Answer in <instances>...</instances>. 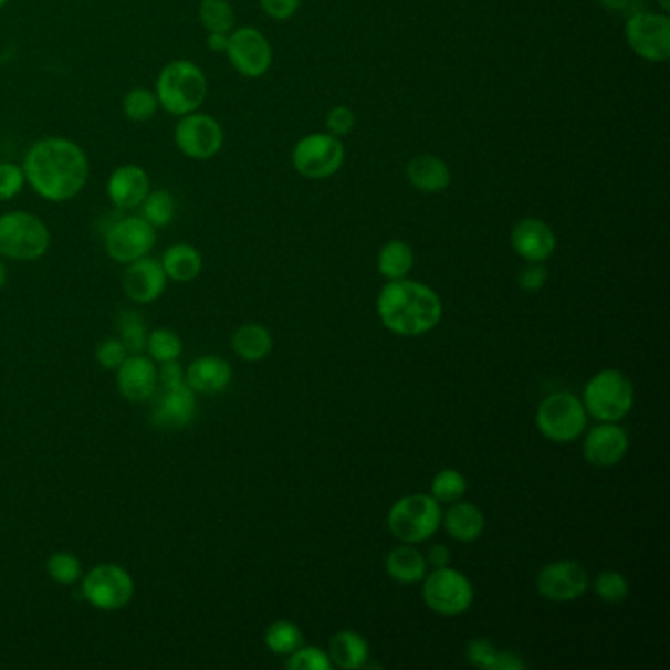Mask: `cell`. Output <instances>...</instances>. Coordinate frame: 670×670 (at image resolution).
<instances>
[{"label": "cell", "instance_id": "cell-1", "mask_svg": "<svg viewBox=\"0 0 670 670\" xmlns=\"http://www.w3.org/2000/svg\"><path fill=\"white\" fill-rule=\"evenodd\" d=\"M28 186L50 203L75 199L87 186L91 164L77 142L45 136L28 148L22 159Z\"/></svg>", "mask_w": 670, "mask_h": 670}, {"label": "cell", "instance_id": "cell-2", "mask_svg": "<svg viewBox=\"0 0 670 670\" xmlns=\"http://www.w3.org/2000/svg\"><path fill=\"white\" fill-rule=\"evenodd\" d=\"M376 310L381 325L399 336L427 335L442 318V301L437 292L407 278L381 287Z\"/></svg>", "mask_w": 670, "mask_h": 670}, {"label": "cell", "instance_id": "cell-3", "mask_svg": "<svg viewBox=\"0 0 670 670\" xmlns=\"http://www.w3.org/2000/svg\"><path fill=\"white\" fill-rule=\"evenodd\" d=\"M154 91L159 108L179 118L201 111L209 95V81L205 71L191 60H174L159 71Z\"/></svg>", "mask_w": 670, "mask_h": 670}, {"label": "cell", "instance_id": "cell-4", "mask_svg": "<svg viewBox=\"0 0 670 670\" xmlns=\"http://www.w3.org/2000/svg\"><path fill=\"white\" fill-rule=\"evenodd\" d=\"M583 404L586 413L600 423H619L634 409L636 388L624 371L608 368L586 384Z\"/></svg>", "mask_w": 670, "mask_h": 670}, {"label": "cell", "instance_id": "cell-5", "mask_svg": "<svg viewBox=\"0 0 670 670\" xmlns=\"http://www.w3.org/2000/svg\"><path fill=\"white\" fill-rule=\"evenodd\" d=\"M50 244V229L34 212L10 211L0 217V257L34 262L45 257Z\"/></svg>", "mask_w": 670, "mask_h": 670}, {"label": "cell", "instance_id": "cell-6", "mask_svg": "<svg viewBox=\"0 0 670 670\" xmlns=\"http://www.w3.org/2000/svg\"><path fill=\"white\" fill-rule=\"evenodd\" d=\"M441 503L431 494H409L397 500L388 513V530L407 545L425 543L441 527Z\"/></svg>", "mask_w": 670, "mask_h": 670}, {"label": "cell", "instance_id": "cell-7", "mask_svg": "<svg viewBox=\"0 0 670 670\" xmlns=\"http://www.w3.org/2000/svg\"><path fill=\"white\" fill-rule=\"evenodd\" d=\"M535 423L538 432L548 441L573 442L586 431L588 413L583 399L568 391H558L541 401Z\"/></svg>", "mask_w": 670, "mask_h": 670}, {"label": "cell", "instance_id": "cell-8", "mask_svg": "<svg viewBox=\"0 0 670 670\" xmlns=\"http://www.w3.org/2000/svg\"><path fill=\"white\" fill-rule=\"evenodd\" d=\"M421 583H423V600L427 608L439 616L447 618L462 616L474 601L472 583L468 580L467 574L460 573L457 568L450 566L435 568L431 574H425Z\"/></svg>", "mask_w": 670, "mask_h": 670}, {"label": "cell", "instance_id": "cell-9", "mask_svg": "<svg viewBox=\"0 0 670 670\" xmlns=\"http://www.w3.org/2000/svg\"><path fill=\"white\" fill-rule=\"evenodd\" d=\"M344 156L346 151L341 138L328 133H313L295 144L292 164L300 176L321 181L335 176L343 168Z\"/></svg>", "mask_w": 670, "mask_h": 670}, {"label": "cell", "instance_id": "cell-10", "mask_svg": "<svg viewBox=\"0 0 670 670\" xmlns=\"http://www.w3.org/2000/svg\"><path fill=\"white\" fill-rule=\"evenodd\" d=\"M627 45L645 62L662 63L670 57V18L667 12H636L627 18Z\"/></svg>", "mask_w": 670, "mask_h": 670}, {"label": "cell", "instance_id": "cell-11", "mask_svg": "<svg viewBox=\"0 0 670 670\" xmlns=\"http://www.w3.org/2000/svg\"><path fill=\"white\" fill-rule=\"evenodd\" d=\"M174 142L177 150L186 158L195 161L212 159L224 146L222 124L214 116L195 111L186 116H179L174 128Z\"/></svg>", "mask_w": 670, "mask_h": 670}, {"label": "cell", "instance_id": "cell-12", "mask_svg": "<svg viewBox=\"0 0 670 670\" xmlns=\"http://www.w3.org/2000/svg\"><path fill=\"white\" fill-rule=\"evenodd\" d=\"M224 53L234 71L248 80L262 77L274 62L270 40L254 27L234 28L229 34V45Z\"/></svg>", "mask_w": 670, "mask_h": 670}, {"label": "cell", "instance_id": "cell-13", "mask_svg": "<svg viewBox=\"0 0 670 670\" xmlns=\"http://www.w3.org/2000/svg\"><path fill=\"white\" fill-rule=\"evenodd\" d=\"M156 247V229L140 214H130L113 222L105 234V250L118 264H130L148 257Z\"/></svg>", "mask_w": 670, "mask_h": 670}, {"label": "cell", "instance_id": "cell-14", "mask_svg": "<svg viewBox=\"0 0 670 670\" xmlns=\"http://www.w3.org/2000/svg\"><path fill=\"white\" fill-rule=\"evenodd\" d=\"M83 596L101 611L123 609L133 600L134 580L128 570L118 565H98L83 580Z\"/></svg>", "mask_w": 670, "mask_h": 670}, {"label": "cell", "instance_id": "cell-15", "mask_svg": "<svg viewBox=\"0 0 670 670\" xmlns=\"http://www.w3.org/2000/svg\"><path fill=\"white\" fill-rule=\"evenodd\" d=\"M590 588L588 570L576 561H555L537 574V592L551 601H574Z\"/></svg>", "mask_w": 670, "mask_h": 670}, {"label": "cell", "instance_id": "cell-16", "mask_svg": "<svg viewBox=\"0 0 670 670\" xmlns=\"http://www.w3.org/2000/svg\"><path fill=\"white\" fill-rule=\"evenodd\" d=\"M151 189L148 171L138 164H124L106 179V197L118 211H136Z\"/></svg>", "mask_w": 670, "mask_h": 670}, {"label": "cell", "instance_id": "cell-17", "mask_svg": "<svg viewBox=\"0 0 670 670\" xmlns=\"http://www.w3.org/2000/svg\"><path fill=\"white\" fill-rule=\"evenodd\" d=\"M629 437L618 423H600L584 439V459L596 468H611L626 459Z\"/></svg>", "mask_w": 670, "mask_h": 670}, {"label": "cell", "instance_id": "cell-18", "mask_svg": "<svg viewBox=\"0 0 670 670\" xmlns=\"http://www.w3.org/2000/svg\"><path fill=\"white\" fill-rule=\"evenodd\" d=\"M123 287L128 300L134 303H151L161 297L168 285V275L164 272V265L156 258L144 257L126 264Z\"/></svg>", "mask_w": 670, "mask_h": 670}, {"label": "cell", "instance_id": "cell-19", "mask_svg": "<svg viewBox=\"0 0 670 670\" xmlns=\"http://www.w3.org/2000/svg\"><path fill=\"white\" fill-rule=\"evenodd\" d=\"M197 417V397L187 384L179 388L161 389L151 407V423L159 429H184Z\"/></svg>", "mask_w": 670, "mask_h": 670}, {"label": "cell", "instance_id": "cell-20", "mask_svg": "<svg viewBox=\"0 0 670 670\" xmlns=\"http://www.w3.org/2000/svg\"><path fill=\"white\" fill-rule=\"evenodd\" d=\"M513 252L525 262H547L555 254L556 234L547 222L541 219H523L512 230Z\"/></svg>", "mask_w": 670, "mask_h": 670}, {"label": "cell", "instance_id": "cell-21", "mask_svg": "<svg viewBox=\"0 0 670 670\" xmlns=\"http://www.w3.org/2000/svg\"><path fill=\"white\" fill-rule=\"evenodd\" d=\"M118 389L124 399L133 404H144L158 391V370L151 358L146 356H130L118 368Z\"/></svg>", "mask_w": 670, "mask_h": 670}, {"label": "cell", "instance_id": "cell-22", "mask_svg": "<svg viewBox=\"0 0 670 670\" xmlns=\"http://www.w3.org/2000/svg\"><path fill=\"white\" fill-rule=\"evenodd\" d=\"M406 177L409 186L425 195L442 193L449 189L452 181L447 161L432 154H419L409 159Z\"/></svg>", "mask_w": 670, "mask_h": 670}, {"label": "cell", "instance_id": "cell-23", "mask_svg": "<svg viewBox=\"0 0 670 670\" xmlns=\"http://www.w3.org/2000/svg\"><path fill=\"white\" fill-rule=\"evenodd\" d=\"M232 368L219 356H201L186 371V384L195 394H221L229 388Z\"/></svg>", "mask_w": 670, "mask_h": 670}, {"label": "cell", "instance_id": "cell-24", "mask_svg": "<svg viewBox=\"0 0 670 670\" xmlns=\"http://www.w3.org/2000/svg\"><path fill=\"white\" fill-rule=\"evenodd\" d=\"M442 525L450 537L459 543H474L482 537L485 530V517L482 510L468 502L450 503L449 512L442 513Z\"/></svg>", "mask_w": 670, "mask_h": 670}, {"label": "cell", "instance_id": "cell-25", "mask_svg": "<svg viewBox=\"0 0 670 670\" xmlns=\"http://www.w3.org/2000/svg\"><path fill=\"white\" fill-rule=\"evenodd\" d=\"M328 657L333 667L344 670L364 669L370 659V647L356 631H338L328 645Z\"/></svg>", "mask_w": 670, "mask_h": 670}, {"label": "cell", "instance_id": "cell-26", "mask_svg": "<svg viewBox=\"0 0 670 670\" xmlns=\"http://www.w3.org/2000/svg\"><path fill=\"white\" fill-rule=\"evenodd\" d=\"M427 558L419 548L411 545H399V547L389 551L386 558V570L389 578L399 584H417L421 583L427 574Z\"/></svg>", "mask_w": 670, "mask_h": 670}, {"label": "cell", "instance_id": "cell-27", "mask_svg": "<svg viewBox=\"0 0 670 670\" xmlns=\"http://www.w3.org/2000/svg\"><path fill=\"white\" fill-rule=\"evenodd\" d=\"M161 265H164V272L168 275V280L179 283L193 282L195 278L201 274V270H203V257L197 248L181 242V244L169 247L164 252Z\"/></svg>", "mask_w": 670, "mask_h": 670}, {"label": "cell", "instance_id": "cell-28", "mask_svg": "<svg viewBox=\"0 0 670 670\" xmlns=\"http://www.w3.org/2000/svg\"><path fill=\"white\" fill-rule=\"evenodd\" d=\"M232 348L242 360L260 362L270 356L274 348V341L264 325L248 323L232 336Z\"/></svg>", "mask_w": 670, "mask_h": 670}, {"label": "cell", "instance_id": "cell-29", "mask_svg": "<svg viewBox=\"0 0 670 670\" xmlns=\"http://www.w3.org/2000/svg\"><path fill=\"white\" fill-rule=\"evenodd\" d=\"M415 265L413 248L404 240H389L378 254V272L388 282L404 280L411 274Z\"/></svg>", "mask_w": 670, "mask_h": 670}, {"label": "cell", "instance_id": "cell-30", "mask_svg": "<svg viewBox=\"0 0 670 670\" xmlns=\"http://www.w3.org/2000/svg\"><path fill=\"white\" fill-rule=\"evenodd\" d=\"M197 14L207 34H230L237 28V12L230 0H201Z\"/></svg>", "mask_w": 670, "mask_h": 670}, {"label": "cell", "instance_id": "cell-31", "mask_svg": "<svg viewBox=\"0 0 670 670\" xmlns=\"http://www.w3.org/2000/svg\"><path fill=\"white\" fill-rule=\"evenodd\" d=\"M176 197L168 189H150L140 205V217L150 222L154 229H164L176 219Z\"/></svg>", "mask_w": 670, "mask_h": 670}, {"label": "cell", "instance_id": "cell-32", "mask_svg": "<svg viewBox=\"0 0 670 670\" xmlns=\"http://www.w3.org/2000/svg\"><path fill=\"white\" fill-rule=\"evenodd\" d=\"M123 113L133 123H148L159 113L156 91L148 87H134L123 97Z\"/></svg>", "mask_w": 670, "mask_h": 670}, {"label": "cell", "instance_id": "cell-33", "mask_svg": "<svg viewBox=\"0 0 670 670\" xmlns=\"http://www.w3.org/2000/svg\"><path fill=\"white\" fill-rule=\"evenodd\" d=\"M303 643L300 627L287 619L274 621L265 629V647L274 655H292Z\"/></svg>", "mask_w": 670, "mask_h": 670}, {"label": "cell", "instance_id": "cell-34", "mask_svg": "<svg viewBox=\"0 0 670 670\" xmlns=\"http://www.w3.org/2000/svg\"><path fill=\"white\" fill-rule=\"evenodd\" d=\"M467 478L454 468H444L432 478L431 495L439 503H454L467 494Z\"/></svg>", "mask_w": 670, "mask_h": 670}, {"label": "cell", "instance_id": "cell-35", "mask_svg": "<svg viewBox=\"0 0 670 670\" xmlns=\"http://www.w3.org/2000/svg\"><path fill=\"white\" fill-rule=\"evenodd\" d=\"M116 325H118L121 341H123L128 353L140 354L142 350L146 348L148 333H146V323H144V318H142L138 313H134V311H123V313L118 315Z\"/></svg>", "mask_w": 670, "mask_h": 670}, {"label": "cell", "instance_id": "cell-36", "mask_svg": "<svg viewBox=\"0 0 670 670\" xmlns=\"http://www.w3.org/2000/svg\"><path fill=\"white\" fill-rule=\"evenodd\" d=\"M594 592L606 604H621L629 596V583L626 576L618 570H604L594 580Z\"/></svg>", "mask_w": 670, "mask_h": 670}, {"label": "cell", "instance_id": "cell-37", "mask_svg": "<svg viewBox=\"0 0 670 670\" xmlns=\"http://www.w3.org/2000/svg\"><path fill=\"white\" fill-rule=\"evenodd\" d=\"M181 348H184L181 346V338L176 333L168 331V328L154 331L148 336V343H146V350L150 354L151 360L159 362V364L177 360V356L181 354Z\"/></svg>", "mask_w": 670, "mask_h": 670}, {"label": "cell", "instance_id": "cell-38", "mask_svg": "<svg viewBox=\"0 0 670 670\" xmlns=\"http://www.w3.org/2000/svg\"><path fill=\"white\" fill-rule=\"evenodd\" d=\"M27 176L22 164L4 159L0 161V201H12L27 187Z\"/></svg>", "mask_w": 670, "mask_h": 670}, {"label": "cell", "instance_id": "cell-39", "mask_svg": "<svg viewBox=\"0 0 670 670\" xmlns=\"http://www.w3.org/2000/svg\"><path fill=\"white\" fill-rule=\"evenodd\" d=\"M285 667L293 670H333V661L318 647H300L290 655Z\"/></svg>", "mask_w": 670, "mask_h": 670}, {"label": "cell", "instance_id": "cell-40", "mask_svg": "<svg viewBox=\"0 0 670 670\" xmlns=\"http://www.w3.org/2000/svg\"><path fill=\"white\" fill-rule=\"evenodd\" d=\"M48 573L57 584H73L81 578L80 558L71 553H55L48 561Z\"/></svg>", "mask_w": 670, "mask_h": 670}, {"label": "cell", "instance_id": "cell-41", "mask_svg": "<svg viewBox=\"0 0 670 670\" xmlns=\"http://www.w3.org/2000/svg\"><path fill=\"white\" fill-rule=\"evenodd\" d=\"M498 647L488 639L477 637L472 639L467 647V661L477 667V669L494 670L495 659H498Z\"/></svg>", "mask_w": 670, "mask_h": 670}, {"label": "cell", "instance_id": "cell-42", "mask_svg": "<svg viewBox=\"0 0 670 670\" xmlns=\"http://www.w3.org/2000/svg\"><path fill=\"white\" fill-rule=\"evenodd\" d=\"M97 362L105 370H118L123 362L128 358V350L121 338H105L98 344Z\"/></svg>", "mask_w": 670, "mask_h": 670}, {"label": "cell", "instance_id": "cell-43", "mask_svg": "<svg viewBox=\"0 0 670 670\" xmlns=\"http://www.w3.org/2000/svg\"><path fill=\"white\" fill-rule=\"evenodd\" d=\"M325 124H327L328 134H333L336 138H343V136L353 133L354 126H356V115H354L350 106L336 105L328 111Z\"/></svg>", "mask_w": 670, "mask_h": 670}, {"label": "cell", "instance_id": "cell-44", "mask_svg": "<svg viewBox=\"0 0 670 670\" xmlns=\"http://www.w3.org/2000/svg\"><path fill=\"white\" fill-rule=\"evenodd\" d=\"M547 280L548 270L543 265V262H527V265L517 275L521 290L530 293L541 292Z\"/></svg>", "mask_w": 670, "mask_h": 670}, {"label": "cell", "instance_id": "cell-45", "mask_svg": "<svg viewBox=\"0 0 670 670\" xmlns=\"http://www.w3.org/2000/svg\"><path fill=\"white\" fill-rule=\"evenodd\" d=\"M268 17L278 22L292 20L301 7V0H258Z\"/></svg>", "mask_w": 670, "mask_h": 670}, {"label": "cell", "instance_id": "cell-46", "mask_svg": "<svg viewBox=\"0 0 670 670\" xmlns=\"http://www.w3.org/2000/svg\"><path fill=\"white\" fill-rule=\"evenodd\" d=\"M158 379L161 381V388L164 389L179 388V386L186 384V374L176 360L164 362Z\"/></svg>", "mask_w": 670, "mask_h": 670}, {"label": "cell", "instance_id": "cell-47", "mask_svg": "<svg viewBox=\"0 0 670 670\" xmlns=\"http://www.w3.org/2000/svg\"><path fill=\"white\" fill-rule=\"evenodd\" d=\"M527 662L521 659L520 655L512 651H498L494 670H525Z\"/></svg>", "mask_w": 670, "mask_h": 670}, {"label": "cell", "instance_id": "cell-48", "mask_svg": "<svg viewBox=\"0 0 670 670\" xmlns=\"http://www.w3.org/2000/svg\"><path fill=\"white\" fill-rule=\"evenodd\" d=\"M427 565H431L432 568H442V566H449L450 563V551L444 545H435L429 548L427 553Z\"/></svg>", "mask_w": 670, "mask_h": 670}, {"label": "cell", "instance_id": "cell-49", "mask_svg": "<svg viewBox=\"0 0 670 670\" xmlns=\"http://www.w3.org/2000/svg\"><path fill=\"white\" fill-rule=\"evenodd\" d=\"M229 45V34H207V48L214 53L227 52Z\"/></svg>", "mask_w": 670, "mask_h": 670}, {"label": "cell", "instance_id": "cell-50", "mask_svg": "<svg viewBox=\"0 0 670 670\" xmlns=\"http://www.w3.org/2000/svg\"><path fill=\"white\" fill-rule=\"evenodd\" d=\"M601 9L609 10V12H624V10L631 7L634 0H598Z\"/></svg>", "mask_w": 670, "mask_h": 670}, {"label": "cell", "instance_id": "cell-51", "mask_svg": "<svg viewBox=\"0 0 670 670\" xmlns=\"http://www.w3.org/2000/svg\"><path fill=\"white\" fill-rule=\"evenodd\" d=\"M7 283V265L2 262V257H0V287Z\"/></svg>", "mask_w": 670, "mask_h": 670}, {"label": "cell", "instance_id": "cell-52", "mask_svg": "<svg viewBox=\"0 0 670 670\" xmlns=\"http://www.w3.org/2000/svg\"><path fill=\"white\" fill-rule=\"evenodd\" d=\"M657 4H659V7H661L662 12H669L670 0H657Z\"/></svg>", "mask_w": 670, "mask_h": 670}, {"label": "cell", "instance_id": "cell-53", "mask_svg": "<svg viewBox=\"0 0 670 670\" xmlns=\"http://www.w3.org/2000/svg\"><path fill=\"white\" fill-rule=\"evenodd\" d=\"M9 4V0H0V9H4Z\"/></svg>", "mask_w": 670, "mask_h": 670}]
</instances>
